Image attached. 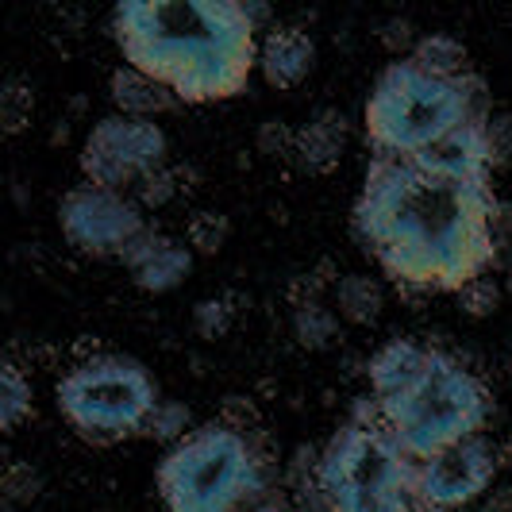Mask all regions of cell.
<instances>
[{"label":"cell","mask_w":512,"mask_h":512,"mask_svg":"<svg viewBox=\"0 0 512 512\" xmlns=\"http://www.w3.org/2000/svg\"><path fill=\"white\" fill-rule=\"evenodd\" d=\"M493 205L489 178L436 170L416 154H374L355 201V235L397 285L459 293L497 262Z\"/></svg>","instance_id":"cell-1"},{"label":"cell","mask_w":512,"mask_h":512,"mask_svg":"<svg viewBox=\"0 0 512 512\" xmlns=\"http://www.w3.org/2000/svg\"><path fill=\"white\" fill-rule=\"evenodd\" d=\"M258 27L239 0H124L112 35L124 62L178 101H228L258 66Z\"/></svg>","instance_id":"cell-2"},{"label":"cell","mask_w":512,"mask_h":512,"mask_svg":"<svg viewBox=\"0 0 512 512\" xmlns=\"http://www.w3.org/2000/svg\"><path fill=\"white\" fill-rule=\"evenodd\" d=\"M470 120H489V85L474 70L459 81L424 74L412 58L389 62L366 101V139L378 154L409 158Z\"/></svg>","instance_id":"cell-3"},{"label":"cell","mask_w":512,"mask_h":512,"mask_svg":"<svg viewBox=\"0 0 512 512\" xmlns=\"http://www.w3.org/2000/svg\"><path fill=\"white\" fill-rule=\"evenodd\" d=\"M316 482L332 512H424L416 459L401 451L370 397H362L355 416L320 451Z\"/></svg>","instance_id":"cell-4"},{"label":"cell","mask_w":512,"mask_h":512,"mask_svg":"<svg viewBox=\"0 0 512 512\" xmlns=\"http://www.w3.org/2000/svg\"><path fill=\"white\" fill-rule=\"evenodd\" d=\"M486 382L447 351H428L424 370L397 397L378 405L385 428L401 443L409 459L424 462L459 439L482 436L489 420Z\"/></svg>","instance_id":"cell-5"},{"label":"cell","mask_w":512,"mask_h":512,"mask_svg":"<svg viewBox=\"0 0 512 512\" xmlns=\"http://www.w3.org/2000/svg\"><path fill=\"white\" fill-rule=\"evenodd\" d=\"M154 482L170 512H239L266 486V462L243 432L212 420L162 455Z\"/></svg>","instance_id":"cell-6"},{"label":"cell","mask_w":512,"mask_h":512,"mask_svg":"<svg viewBox=\"0 0 512 512\" xmlns=\"http://www.w3.org/2000/svg\"><path fill=\"white\" fill-rule=\"evenodd\" d=\"M54 397L70 428L93 443L139 436L158 405V389L147 366L128 355H97L77 362L58 382Z\"/></svg>","instance_id":"cell-7"},{"label":"cell","mask_w":512,"mask_h":512,"mask_svg":"<svg viewBox=\"0 0 512 512\" xmlns=\"http://www.w3.org/2000/svg\"><path fill=\"white\" fill-rule=\"evenodd\" d=\"M166 151L170 139L154 120H135V116H104L97 120L85 143H81V174L89 185L101 189H116L124 193V185H139V181L166 166Z\"/></svg>","instance_id":"cell-8"},{"label":"cell","mask_w":512,"mask_h":512,"mask_svg":"<svg viewBox=\"0 0 512 512\" xmlns=\"http://www.w3.org/2000/svg\"><path fill=\"white\" fill-rule=\"evenodd\" d=\"M58 228L85 255H124L131 239L147 231L143 208L131 197L101 185H74L58 205Z\"/></svg>","instance_id":"cell-9"},{"label":"cell","mask_w":512,"mask_h":512,"mask_svg":"<svg viewBox=\"0 0 512 512\" xmlns=\"http://www.w3.org/2000/svg\"><path fill=\"white\" fill-rule=\"evenodd\" d=\"M501 470V447L486 436L459 439L436 451L432 459L416 462V493L424 512H455L478 501Z\"/></svg>","instance_id":"cell-10"},{"label":"cell","mask_w":512,"mask_h":512,"mask_svg":"<svg viewBox=\"0 0 512 512\" xmlns=\"http://www.w3.org/2000/svg\"><path fill=\"white\" fill-rule=\"evenodd\" d=\"M120 258L143 293H170L193 274V251L174 235H158L151 228L139 231Z\"/></svg>","instance_id":"cell-11"},{"label":"cell","mask_w":512,"mask_h":512,"mask_svg":"<svg viewBox=\"0 0 512 512\" xmlns=\"http://www.w3.org/2000/svg\"><path fill=\"white\" fill-rule=\"evenodd\" d=\"M316 66V43L305 27H274L258 43V70L274 89H297Z\"/></svg>","instance_id":"cell-12"},{"label":"cell","mask_w":512,"mask_h":512,"mask_svg":"<svg viewBox=\"0 0 512 512\" xmlns=\"http://www.w3.org/2000/svg\"><path fill=\"white\" fill-rule=\"evenodd\" d=\"M343 151H347V116L335 108H324L297 131L293 162L301 174H332Z\"/></svg>","instance_id":"cell-13"},{"label":"cell","mask_w":512,"mask_h":512,"mask_svg":"<svg viewBox=\"0 0 512 512\" xmlns=\"http://www.w3.org/2000/svg\"><path fill=\"white\" fill-rule=\"evenodd\" d=\"M428 351H432V347L412 343V339H389L382 351L370 359V366H366L370 389H374V405H385L389 397H397V393L424 370Z\"/></svg>","instance_id":"cell-14"},{"label":"cell","mask_w":512,"mask_h":512,"mask_svg":"<svg viewBox=\"0 0 512 512\" xmlns=\"http://www.w3.org/2000/svg\"><path fill=\"white\" fill-rule=\"evenodd\" d=\"M108 97L124 116H135V120H154V116H162L178 104V97L166 85H158L154 77L139 74L131 66H120L108 77Z\"/></svg>","instance_id":"cell-15"},{"label":"cell","mask_w":512,"mask_h":512,"mask_svg":"<svg viewBox=\"0 0 512 512\" xmlns=\"http://www.w3.org/2000/svg\"><path fill=\"white\" fill-rule=\"evenodd\" d=\"M412 62L432 77H443V81H459V77L470 74V51L462 47L455 35L447 31H432V35H420L416 51H412Z\"/></svg>","instance_id":"cell-16"},{"label":"cell","mask_w":512,"mask_h":512,"mask_svg":"<svg viewBox=\"0 0 512 512\" xmlns=\"http://www.w3.org/2000/svg\"><path fill=\"white\" fill-rule=\"evenodd\" d=\"M335 308L347 324H374L385 308V289L370 274H343L335 282Z\"/></svg>","instance_id":"cell-17"},{"label":"cell","mask_w":512,"mask_h":512,"mask_svg":"<svg viewBox=\"0 0 512 512\" xmlns=\"http://www.w3.org/2000/svg\"><path fill=\"white\" fill-rule=\"evenodd\" d=\"M293 335L305 351H328L339 335V316L320 297H305L293 308Z\"/></svg>","instance_id":"cell-18"},{"label":"cell","mask_w":512,"mask_h":512,"mask_svg":"<svg viewBox=\"0 0 512 512\" xmlns=\"http://www.w3.org/2000/svg\"><path fill=\"white\" fill-rule=\"evenodd\" d=\"M27 412H31V382L24 378V370L16 362H8L0 370V424H4V432L20 428V420Z\"/></svg>","instance_id":"cell-19"},{"label":"cell","mask_w":512,"mask_h":512,"mask_svg":"<svg viewBox=\"0 0 512 512\" xmlns=\"http://www.w3.org/2000/svg\"><path fill=\"white\" fill-rule=\"evenodd\" d=\"M189 424H193V412L185 409L181 401H158L139 436L158 439V443H181V439L193 432Z\"/></svg>","instance_id":"cell-20"},{"label":"cell","mask_w":512,"mask_h":512,"mask_svg":"<svg viewBox=\"0 0 512 512\" xmlns=\"http://www.w3.org/2000/svg\"><path fill=\"white\" fill-rule=\"evenodd\" d=\"M185 239H189V251H197V255H205V258L220 255L224 243L231 239V220L224 212H197V216L189 220Z\"/></svg>","instance_id":"cell-21"},{"label":"cell","mask_w":512,"mask_h":512,"mask_svg":"<svg viewBox=\"0 0 512 512\" xmlns=\"http://www.w3.org/2000/svg\"><path fill=\"white\" fill-rule=\"evenodd\" d=\"M501 301H505V285L493 282L489 274L474 278L470 285L459 289V308L474 320H486V316H497L501 312Z\"/></svg>","instance_id":"cell-22"},{"label":"cell","mask_w":512,"mask_h":512,"mask_svg":"<svg viewBox=\"0 0 512 512\" xmlns=\"http://www.w3.org/2000/svg\"><path fill=\"white\" fill-rule=\"evenodd\" d=\"M31 112H35V93L24 81H8L0 89V124L8 135H20L31 124Z\"/></svg>","instance_id":"cell-23"},{"label":"cell","mask_w":512,"mask_h":512,"mask_svg":"<svg viewBox=\"0 0 512 512\" xmlns=\"http://www.w3.org/2000/svg\"><path fill=\"white\" fill-rule=\"evenodd\" d=\"M0 489H4V501H8L12 509H24L31 501H39V493H43V474H39L31 462H12V466L4 470V478H0Z\"/></svg>","instance_id":"cell-24"},{"label":"cell","mask_w":512,"mask_h":512,"mask_svg":"<svg viewBox=\"0 0 512 512\" xmlns=\"http://www.w3.org/2000/svg\"><path fill=\"white\" fill-rule=\"evenodd\" d=\"M235 324V308H231L228 297H208L193 308V328L201 339H224Z\"/></svg>","instance_id":"cell-25"},{"label":"cell","mask_w":512,"mask_h":512,"mask_svg":"<svg viewBox=\"0 0 512 512\" xmlns=\"http://www.w3.org/2000/svg\"><path fill=\"white\" fill-rule=\"evenodd\" d=\"M178 174L170 170V166H162V170H154L147 178L135 185V205L139 208H166L174 197H178Z\"/></svg>","instance_id":"cell-26"},{"label":"cell","mask_w":512,"mask_h":512,"mask_svg":"<svg viewBox=\"0 0 512 512\" xmlns=\"http://www.w3.org/2000/svg\"><path fill=\"white\" fill-rule=\"evenodd\" d=\"M486 147H489V166H493V170L509 166L512 162V112H489Z\"/></svg>","instance_id":"cell-27"},{"label":"cell","mask_w":512,"mask_h":512,"mask_svg":"<svg viewBox=\"0 0 512 512\" xmlns=\"http://www.w3.org/2000/svg\"><path fill=\"white\" fill-rule=\"evenodd\" d=\"M293 143H297V131L289 128V124H282V120L258 124V135H255L258 154H266V158H293Z\"/></svg>","instance_id":"cell-28"},{"label":"cell","mask_w":512,"mask_h":512,"mask_svg":"<svg viewBox=\"0 0 512 512\" xmlns=\"http://www.w3.org/2000/svg\"><path fill=\"white\" fill-rule=\"evenodd\" d=\"M378 43H382L389 54H405V51H416L420 35H416V24H412L409 16H389V20L378 27Z\"/></svg>","instance_id":"cell-29"},{"label":"cell","mask_w":512,"mask_h":512,"mask_svg":"<svg viewBox=\"0 0 512 512\" xmlns=\"http://www.w3.org/2000/svg\"><path fill=\"white\" fill-rule=\"evenodd\" d=\"M220 420H224L228 428H235V432H243V436L258 432V409L251 405V397H228Z\"/></svg>","instance_id":"cell-30"},{"label":"cell","mask_w":512,"mask_h":512,"mask_svg":"<svg viewBox=\"0 0 512 512\" xmlns=\"http://www.w3.org/2000/svg\"><path fill=\"white\" fill-rule=\"evenodd\" d=\"M489 239H493V251L497 258L512 251V201H497L493 216H489Z\"/></svg>","instance_id":"cell-31"},{"label":"cell","mask_w":512,"mask_h":512,"mask_svg":"<svg viewBox=\"0 0 512 512\" xmlns=\"http://www.w3.org/2000/svg\"><path fill=\"white\" fill-rule=\"evenodd\" d=\"M243 8H247V20H251L255 27H262L266 20H270V8H266V4H251V0H247Z\"/></svg>","instance_id":"cell-32"},{"label":"cell","mask_w":512,"mask_h":512,"mask_svg":"<svg viewBox=\"0 0 512 512\" xmlns=\"http://www.w3.org/2000/svg\"><path fill=\"white\" fill-rule=\"evenodd\" d=\"M489 509H497V512H512V486L497 489V497L489 501Z\"/></svg>","instance_id":"cell-33"},{"label":"cell","mask_w":512,"mask_h":512,"mask_svg":"<svg viewBox=\"0 0 512 512\" xmlns=\"http://www.w3.org/2000/svg\"><path fill=\"white\" fill-rule=\"evenodd\" d=\"M255 512H297V509H289L285 501H262V505H255Z\"/></svg>","instance_id":"cell-34"},{"label":"cell","mask_w":512,"mask_h":512,"mask_svg":"<svg viewBox=\"0 0 512 512\" xmlns=\"http://www.w3.org/2000/svg\"><path fill=\"white\" fill-rule=\"evenodd\" d=\"M501 462H509L512 466V432H509V439H505V447H501Z\"/></svg>","instance_id":"cell-35"},{"label":"cell","mask_w":512,"mask_h":512,"mask_svg":"<svg viewBox=\"0 0 512 512\" xmlns=\"http://www.w3.org/2000/svg\"><path fill=\"white\" fill-rule=\"evenodd\" d=\"M505 297H509V301H512V270H509V274H505Z\"/></svg>","instance_id":"cell-36"},{"label":"cell","mask_w":512,"mask_h":512,"mask_svg":"<svg viewBox=\"0 0 512 512\" xmlns=\"http://www.w3.org/2000/svg\"><path fill=\"white\" fill-rule=\"evenodd\" d=\"M509 370H512V351H509Z\"/></svg>","instance_id":"cell-37"},{"label":"cell","mask_w":512,"mask_h":512,"mask_svg":"<svg viewBox=\"0 0 512 512\" xmlns=\"http://www.w3.org/2000/svg\"><path fill=\"white\" fill-rule=\"evenodd\" d=\"M482 512H497V509H482Z\"/></svg>","instance_id":"cell-38"}]
</instances>
